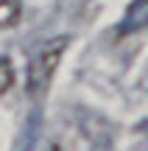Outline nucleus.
<instances>
[{
  "instance_id": "f257e3e1",
  "label": "nucleus",
  "mask_w": 148,
  "mask_h": 151,
  "mask_svg": "<svg viewBox=\"0 0 148 151\" xmlns=\"http://www.w3.org/2000/svg\"><path fill=\"white\" fill-rule=\"evenodd\" d=\"M67 45H70V37L61 34V37L48 39V42L31 56L28 73H25L28 95H42V92L50 87V81H53V76H56V67H59L61 56H64V50H67Z\"/></svg>"
},
{
  "instance_id": "f03ea898",
  "label": "nucleus",
  "mask_w": 148,
  "mask_h": 151,
  "mask_svg": "<svg viewBox=\"0 0 148 151\" xmlns=\"http://www.w3.org/2000/svg\"><path fill=\"white\" fill-rule=\"evenodd\" d=\"M143 28H148V0H132L117 31L120 34H137Z\"/></svg>"
},
{
  "instance_id": "7ed1b4c3",
  "label": "nucleus",
  "mask_w": 148,
  "mask_h": 151,
  "mask_svg": "<svg viewBox=\"0 0 148 151\" xmlns=\"http://www.w3.org/2000/svg\"><path fill=\"white\" fill-rule=\"evenodd\" d=\"M20 0H0V28H9L20 20Z\"/></svg>"
},
{
  "instance_id": "20e7f679",
  "label": "nucleus",
  "mask_w": 148,
  "mask_h": 151,
  "mask_svg": "<svg viewBox=\"0 0 148 151\" xmlns=\"http://www.w3.org/2000/svg\"><path fill=\"white\" fill-rule=\"evenodd\" d=\"M11 84H14V67L9 59H0V95H6Z\"/></svg>"
},
{
  "instance_id": "39448f33",
  "label": "nucleus",
  "mask_w": 148,
  "mask_h": 151,
  "mask_svg": "<svg viewBox=\"0 0 148 151\" xmlns=\"http://www.w3.org/2000/svg\"><path fill=\"white\" fill-rule=\"evenodd\" d=\"M50 151H59V148H50Z\"/></svg>"
}]
</instances>
